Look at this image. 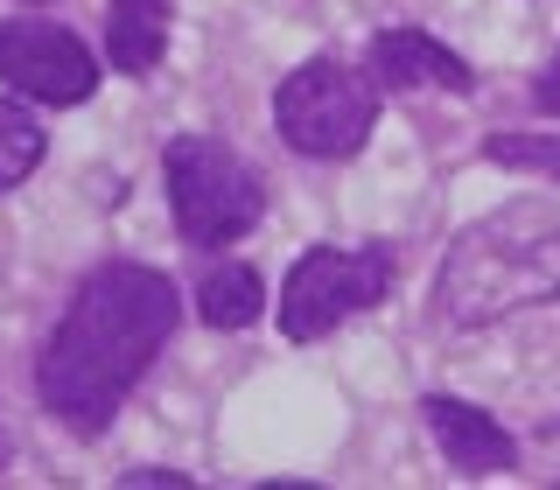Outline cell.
Wrapping results in <instances>:
<instances>
[{
    "mask_svg": "<svg viewBox=\"0 0 560 490\" xmlns=\"http://www.w3.org/2000/svg\"><path fill=\"white\" fill-rule=\"evenodd\" d=\"M175 323H183V294H175L168 273L133 267V259H113L70 294L57 337L43 343V364H35V393L43 407L63 420L70 434H105L119 413V399L148 378V364L168 350Z\"/></svg>",
    "mask_w": 560,
    "mask_h": 490,
    "instance_id": "obj_1",
    "label": "cell"
},
{
    "mask_svg": "<svg viewBox=\"0 0 560 490\" xmlns=\"http://www.w3.org/2000/svg\"><path fill=\"white\" fill-rule=\"evenodd\" d=\"M448 323H498L512 308L560 302V218L547 203H504L448 245L434 273Z\"/></svg>",
    "mask_w": 560,
    "mask_h": 490,
    "instance_id": "obj_2",
    "label": "cell"
},
{
    "mask_svg": "<svg viewBox=\"0 0 560 490\" xmlns=\"http://www.w3.org/2000/svg\"><path fill=\"white\" fill-rule=\"evenodd\" d=\"M162 175H168V210H175L183 245H232L267 210L259 175L218 133H175L168 154H162Z\"/></svg>",
    "mask_w": 560,
    "mask_h": 490,
    "instance_id": "obj_3",
    "label": "cell"
},
{
    "mask_svg": "<svg viewBox=\"0 0 560 490\" xmlns=\"http://www.w3.org/2000/svg\"><path fill=\"white\" fill-rule=\"evenodd\" d=\"M273 127L308 162H343L378 127V78H358L343 57H308L273 92Z\"/></svg>",
    "mask_w": 560,
    "mask_h": 490,
    "instance_id": "obj_4",
    "label": "cell"
},
{
    "mask_svg": "<svg viewBox=\"0 0 560 490\" xmlns=\"http://www.w3.org/2000/svg\"><path fill=\"white\" fill-rule=\"evenodd\" d=\"M385 288H393V245H308L280 280V337H329L358 308L385 302Z\"/></svg>",
    "mask_w": 560,
    "mask_h": 490,
    "instance_id": "obj_5",
    "label": "cell"
},
{
    "mask_svg": "<svg viewBox=\"0 0 560 490\" xmlns=\"http://www.w3.org/2000/svg\"><path fill=\"white\" fill-rule=\"evenodd\" d=\"M0 84L43 105H84L98 92V63L57 22H0Z\"/></svg>",
    "mask_w": 560,
    "mask_h": 490,
    "instance_id": "obj_6",
    "label": "cell"
},
{
    "mask_svg": "<svg viewBox=\"0 0 560 490\" xmlns=\"http://www.w3.org/2000/svg\"><path fill=\"white\" fill-rule=\"evenodd\" d=\"M372 78L393 84V92H469V63L442 49L420 28H378L372 35Z\"/></svg>",
    "mask_w": 560,
    "mask_h": 490,
    "instance_id": "obj_7",
    "label": "cell"
},
{
    "mask_svg": "<svg viewBox=\"0 0 560 490\" xmlns=\"http://www.w3.org/2000/svg\"><path fill=\"white\" fill-rule=\"evenodd\" d=\"M420 413H428V434L442 442V455L463 469V477H498V469L518 463V442H512V434H504L483 407H469V399L434 393Z\"/></svg>",
    "mask_w": 560,
    "mask_h": 490,
    "instance_id": "obj_8",
    "label": "cell"
},
{
    "mask_svg": "<svg viewBox=\"0 0 560 490\" xmlns=\"http://www.w3.org/2000/svg\"><path fill=\"white\" fill-rule=\"evenodd\" d=\"M168 0H113L105 8V57L119 78H148L168 57Z\"/></svg>",
    "mask_w": 560,
    "mask_h": 490,
    "instance_id": "obj_9",
    "label": "cell"
},
{
    "mask_svg": "<svg viewBox=\"0 0 560 490\" xmlns=\"http://www.w3.org/2000/svg\"><path fill=\"white\" fill-rule=\"evenodd\" d=\"M259 308H267V288H259L253 267H224V273H210L197 288V315L210 329H253Z\"/></svg>",
    "mask_w": 560,
    "mask_h": 490,
    "instance_id": "obj_10",
    "label": "cell"
},
{
    "mask_svg": "<svg viewBox=\"0 0 560 490\" xmlns=\"http://www.w3.org/2000/svg\"><path fill=\"white\" fill-rule=\"evenodd\" d=\"M35 162H43V127H35L14 98H0V197L22 189L35 175Z\"/></svg>",
    "mask_w": 560,
    "mask_h": 490,
    "instance_id": "obj_11",
    "label": "cell"
},
{
    "mask_svg": "<svg viewBox=\"0 0 560 490\" xmlns=\"http://www.w3.org/2000/svg\"><path fill=\"white\" fill-rule=\"evenodd\" d=\"M483 154L498 168H533L547 183H560V133H490Z\"/></svg>",
    "mask_w": 560,
    "mask_h": 490,
    "instance_id": "obj_12",
    "label": "cell"
},
{
    "mask_svg": "<svg viewBox=\"0 0 560 490\" xmlns=\"http://www.w3.org/2000/svg\"><path fill=\"white\" fill-rule=\"evenodd\" d=\"M533 98H539V113H553L560 119V57L539 70V84H533Z\"/></svg>",
    "mask_w": 560,
    "mask_h": 490,
    "instance_id": "obj_13",
    "label": "cell"
},
{
    "mask_svg": "<svg viewBox=\"0 0 560 490\" xmlns=\"http://www.w3.org/2000/svg\"><path fill=\"white\" fill-rule=\"evenodd\" d=\"M127 483H175V490H183L189 477H183V469H127Z\"/></svg>",
    "mask_w": 560,
    "mask_h": 490,
    "instance_id": "obj_14",
    "label": "cell"
},
{
    "mask_svg": "<svg viewBox=\"0 0 560 490\" xmlns=\"http://www.w3.org/2000/svg\"><path fill=\"white\" fill-rule=\"evenodd\" d=\"M0 463H8V428H0Z\"/></svg>",
    "mask_w": 560,
    "mask_h": 490,
    "instance_id": "obj_15",
    "label": "cell"
}]
</instances>
